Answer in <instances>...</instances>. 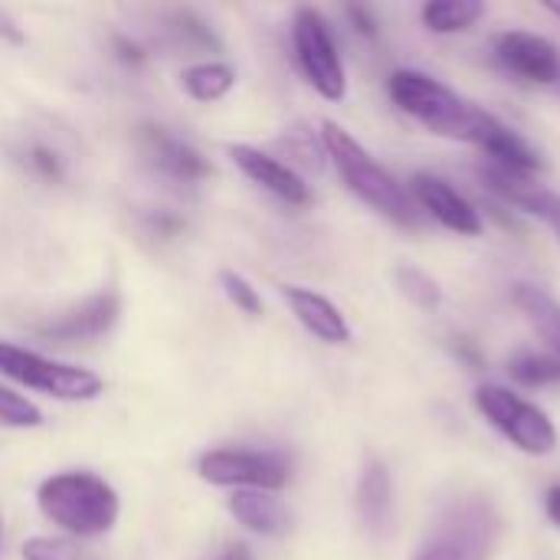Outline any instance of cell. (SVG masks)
Listing matches in <instances>:
<instances>
[{"label": "cell", "mask_w": 560, "mask_h": 560, "mask_svg": "<svg viewBox=\"0 0 560 560\" xmlns=\"http://www.w3.org/2000/svg\"><path fill=\"white\" fill-rule=\"evenodd\" d=\"M322 144L335 171L341 174V180L358 200H364L371 210H377L397 226H420V210L413 197L400 187V180L387 167H381L371 158V151L354 135H348L338 121H325Z\"/></svg>", "instance_id": "6da1fadb"}, {"label": "cell", "mask_w": 560, "mask_h": 560, "mask_svg": "<svg viewBox=\"0 0 560 560\" xmlns=\"http://www.w3.org/2000/svg\"><path fill=\"white\" fill-rule=\"evenodd\" d=\"M502 538V515L489 495L450 502L430 525L413 560H492Z\"/></svg>", "instance_id": "7a4b0ae2"}, {"label": "cell", "mask_w": 560, "mask_h": 560, "mask_svg": "<svg viewBox=\"0 0 560 560\" xmlns=\"http://www.w3.org/2000/svg\"><path fill=\"white\" fill-rule=\"evenodd\" d=\"M39 512L75 538L108 535L118 522V492L95 472H59L36 492Z\"/></svg>", "instance_id": "3957f363"}, {"label": "cell", "mask_w": 560, "mask_h": 560, "mask_svg": "<svg viewBox=\"0 0 560 560\" xmlns=\"http://www.w3.org/2000/svg\"><path fill=\"white\" fill-rule=\"evenodd\" d=\"M387 92L400 112L417 118L433 135H443L453 141H472L479 105L459 98L450 85L436 82L433 75L417 72V69H397L387 79Z\"/></svg>", "instance_id": "277c9868"}, {"label": "cell", "mask_w": 560, "mask_h": 560, "mask_svg": "<svg viewBox=\"0 0 560 560\" xmlns=\"http://www.w3.org/2000/svg\"><path fill=\"white\" fill-rule=\"evenodd\" d=\"M476 407L479 413L522 453L528 456H548L558 446V430L548 420L545 410L535 404L522 400L518 394L499 387V384H482L476 390Z\"/></svg>", "instance_id": "5b68a950"}, {"label": "cell", "mask_w": 560, "mask_h": 560, "mask_svg": "<svg viewBox=\"0 0 560 560\" xmlns=\"http://www.w3.org/2000/svg\"><path fill=\"white\" fill-rule=\"evenodd\" d=\"M0 374L23 384V387L59 397V400H92V397L102 394V377L98 374H92L85 368L49 361V358H43L36 351L16 348V345H7V341H0Z\"/></svg>", "instance_id": "8992f818"}, {"label": "cell", "mask_w": 560, "mask_h": 560, "mask_svg": "<svg viewBox=\"0 0 560 560\" xmlns=\"http://www.w3.org/2000/svg\"><path fill=\"white\" fill-rule=\"evenodd\" d=\"M292 43L295 59L305 72V79L315 85V92L328 102H341L348 92L345 66L335 46V36L328 30V20L315 7H299L292 20Z\"/></svg>", "instance_id": "52a82bcc"}, {"label": "cell", "mask_w": 560, "mask_h": 560, "mask_svg": "<svg viewBox=\"0 0 560 560\" xmlns=\"http://www.w3.org/2000/svg\"><path fill=\"white\" fill-rule=\"evenodd\" d=\"M197 472L210 486L223 489H259V492H279L289 482V459L279 453L262 450H213L203 453L197 463Z\"/></svg>", "instance_id": "ba28073f"}, {"label": "cell", "mask_w": 560, "mask_h": 560, "mask_svg": "<svg viewBox=\"0 0 560 560\" xmlns=\"http://www.w3.org/2000/svg\"><path fill=\"white\" fill-rule=\"evenodd\" d=\"M479 177H482V184H486L502 203H509V207H515V210H522V213H528V217L545 220L551 230H558L560 233V197L555 190H548L545 184H538L532 174H518V171H509V167H502V164L486 161V164L479 167Z\"/></svg>", "instance_id": "9c48e42d"}, {"label": "cell", "mask_w": 560, "mask_h": 560, "mask_svg": "<svg viewBox=\"0 0 560 560\" xmlns=\"http://www.w3.org/2000/svg\"><path fill=\"white\" fill-rule=\"evenodd\" d=\"M410 197L417 207H423L433 220H440L446 230L459 233V236H479L482 233V217L479 210L456 190L450 187L443 177L417 171L410 177Z\"/></svg>", "instance_id": "30bf717a"}, {"label": "cell", "mask_w": 560, "mask_h": 560, "mask_svg": "<svg viewBox=\"0 0 560 560\" xmlns=\"http://www.w3.org/2000/svg\"><path fill=\"white\" fill-rule=\"evenodd\" d=\"M495 56L502 66L528 82L551 85L560 79V52L558 46L538 33L528 30H509L495 39Z\"/></svg>", "instance_id": "8fae6325"}, {"label": "cell", "mask_w": 560, "mask_h": 560, "mask_svg": "<svg viewBox=\"0 0 560 560\" xmlns=\"http://www.w3.org/2000/svg\"><path fill=\"white\" fill-rule=\"evenodd\" d=\"M469 144L482 148L492 164H502V167L518 171V174H535V171L545 167L541 154L515 128H509L499 115H492L486 108H479V118H476Z\"/></svg>", "instance_id": "7c38bea8"}, {"label": "cell", "mask_w": 560, "mask_h": 560, "mask_svg": "<svg viewBox=\"0 0 560 560\" xmlns=\"http://www.w3.org/2000/svg\"><path fill=\"white\" fill-rule=\"evenodd\" d=\"M230 158L236 161V167H240L249 180H256L262 190H269V194L279 197L282 203H289V207H305V203L312 200L308 184H305L289 164H282L279 158H272V154H266V151H259V148H249V144H233V148H230Z\"/></svg>", "instance_id": "4fadbf2b"}, {"label": "cell", "mask_w": 560, "mask_h": 560, "mask_svg": "<svg viewBox=\"0 0 560 560\" xmlns=\"http://www.w3.org/2000/svg\"><path fill=\"white\" fill-rule=\"evenodd\" d=\"M138 144L151 158V164L158 171H164L167 177H174V180L194 184V180H203L210 174V164L200 158L197 148L184 144L180 138H174L167 128H161L154 121H144L138 128Z\"/></svg>", "instance_id": "5bb4252c"}, {"label": "cell", "mask_w": 560, "mask_h": 560, "mask_svg": "<svg viewBox=\"0 0 560 560\" xmlns=\"http://www.w3.org/2000/svg\"><path fill=\"white\" fill-rule=\"evenodd\" d=\"M118 312H121V302L108 289V292L85 299L79 308H69L66 315L52 318L49 325H39L36 331L43 338H52V341H89V338L108 335L112 325L118 322Z\"/></svg>", "instance_id": "9a60e30c"}, {"label": "cell", "mask_w": 560, "mask_h": 560, "mask_svg": "<svg viewBox=\"0 0 560 560\" xmlns=\"http://www.w3.org/2000/svg\"><path fill=\"white\" fill-rule=\"evenodd\" d=\"M282 299L289 302V308L302 322V328L312 331L318 341H325V345H348L351 341V328H348L341 308L335 302H328L325 295L302 289V285H285Z\"/></svg>", "instance_id": "2e32d148"}, {"label": "cell", "mask_w": 560, "mask_h": 560, "mask_svg": "<svg viewBox=\"0 0 560 560\" xmlns=\"http://www.w3.org/2000/svg\"><path fill=\"white\" fill-rule=\"evenodd\" d=\"M358 518L364 525L368 535L384 538L394 525V486H390V472L381 459H371L358 479Z\"/></svg>", "instance_id": "e0dca14e"}, {"label": "cell", "mask_w": 560, "mask_h": 560, "mask_svg": "<svg viewBox=\"0 0 560 560\" xmlns=\"http://www.w3.org/2000/svg\"><path fill=\"white\" fill-rule=\"evenodd\" d=\"M230 515L262 535V538H282L292 528V512L282 499H276L272 492H259V489H236L230 499Z\"/></svg>", "instance_id": "ac0fdd59"}, {"label": "cell", "mask_w": 560, "mask_h": 560, "mask_svg": "<svg viewBox=\"0 0 560 560\" xmlns=\"http://www.w3.org/2000/svg\"><path fill=\"white\" fill-rule=\"evenodd\" d=\"M515 305L528 315L535 331L548 341L551 354L560 361V302L535 285H515Z\"/></svg>", "instance_id": "d6986e66"}, {"label": "cell", "mask_w": 560, "mask_h": 560, "mask_svg": "<svg viewBox=\"0 0 560 560\" xmlns=\"http://www.w3.org/2000/svg\"><path fill=\"white\" fill-rule=\"evenodd\" d=\"M180 82L197 102H220L236 85V69L226 62H197L180 72Z\"/></svg>", "instance_id": "ffe728a7"}, {"label": "cell", "mask_w": 560, "mask_h": 560, "mask_svg": "<svg viewBox=\"0 0 560 560\" xmlns=\"http://www.w3.org/2000/svg\"><path fill=\"white\" fill-rule=\"evenodd\" d=\"M486 13L479 0H433L423 7V23L433 33H463Z\"/></svg>", "instance_id": "44dd1931"}, {"label": "cell", "mask_w": 560, "mask_h": 560, "mask_svg": "<svg viewBox=\"0 0 560 560\" xmlns=\"http://www.w3.org/2000/svg\"><path fill=\"white\" fill-rule=\"evenodd\" d=\"M509 374L525 384V387H545L560 381V361L555 354H538V351H518L509 361Z\"/></svg>", "instance_id": "7402d4cb"}, {"label": "cell", "mask_w": 560, "mask_h": 560, "mask_svg": "<svg viewBox=\"0 0 560 560\" xmlns=\"http://www.w3.org/2000/svg\"><path fill=\"white\" fill-rule=\"evenodd\" d=\"M279 148L295 161V164H305V167H312V171H322V164H325V144H322V138H315V131H308V128H292L289 135H282L279 138Z\"/></svg>", "instance_id": "603a6c76"}, {"label": "cell", "mask_w": 560, "mask_h": 560, "mask_svg": "<svg viewBox=\"0 0 560 560\" xmlns=\"http://www.w3.org/2000/svg\"><path fill=\"white\" fill-rule=\"evenodd\" d=\"M394 282H397V289H400L413 305H420V308H436V305H440V285H436L433 276H427L423 269H417V266H400V269L394 272Z\"/></svg>", "instance_id": "cb8c5ba5"}, {"label": "cell", "mask_w": 560, "mask_h": 560, "mask_svg": "<svg viewBox=\"0 0 560 560\" xmlns=\"http://www.w3.org/2000/svg\"><path fill=\"white\" fill-rule=\"evenodd\" d=\"M23 560H98L95 555L82 551L72 538H49V535H36L30 541H23Z\"/></svg>", "instance_id": "d4e9b609"}, {"label": "cell", "mask_w": 560, "mask_h": 560, "mask_svg": "<svg viewBox=\"0 0 560 560\" xmlns=\"http://www.w3.org/2000/svg\"><path fill=\"white\" fill-rule=\"evenodd\" d=\"M43 423V413L36 404H30L26 397H20L10 387H0V427H13V430H33Z\"/></svg>", "instance_id": "484cf974"}, {"label": "cell", "mask_w": 560, "mask_h": 560, "mask_svg": "<svg viewBox=\"0 0 560 560\" xmlns=\"http://www.w3.org/2000/svg\"><path fill=\"white\" fill-rule=\"evenodd\" d=\"M220 285H223V295H226L240 312H246V315H253V318L262 315V295L253 289L249 279H243V276L233 272V269H223V272H220Z\"/></svg>", "instance_id": "4316f807"}, {"label": "cell", "mask_w": 560, "mask_h": 560, "mask_svg": "<svg viewBox=\"0 0 560 560\" xmlns=\"http://www.w3.org/2000/svg\"><path fill=\"white\" fill-rule=\"evenodd\" d=\"M171 30L184 46H203V49L210 46V49H217V36L210 33V26L194 10H174L171 13Z\"/></svg>", "instance_id": "83f0119b"}, {"label": "cell", "mask_w": 560, "mask_h": 560, "mask_svg": "<svg viewBox=\"0 0 560 560\" xmlns=\"http://www.w3.org/2000/svg\"><path fill=\"white\" fill-rule=\"evenodd\" d=\"M30 167H33L43 180H59V177H62L59 154L49 151V148H43V144H36V148L30 151Z\"/></svg>", "instance_id": "f1b7e54d"}, {"label": "cell", "mask_w": 560, "mask_h": 560, "mask_svg": "<svg viewBox=\"0 0 560 560\" xmlns=\"http://www.w3.org/2000/svg\"><path fill=\"white\" fill-rule=\"evenodd\" d=\"M0 39L3 43H10V46H23L26 43V36H23V30H20V23L0 7Z\"/></svg>", "instance_id": "f546056e"}, {"label": "cell", "mask_w": 560, "mask_h": 560, "mask_svg": "<svg viewBox=\"0 0 560 560\" xmlns=\"http://www.w3.org/2000/svg\"><path fill=\"white\" fill-rule=\"evenodd\" d=\"M348 16H351V23H354L364 36H374V33H377V23H374V16H371L364 7H348Z\"/></svg>", "instance_id": "4dcf8cb0"}, {"label": "cell", "mask_w": 560, "mask_h": 560, "mask_svg": "<svg viewBox=\"0 0 560 560\" xmlns=\"http://www.w3.org/2000/svg\"><path fill=\"white\" fill-rule=\"evenodd\" d=\"M115 49H118V59H121V62H131V66H138V62L144 59L141 46H135V43H128V39H121V36H115Z\"/></svg>", "instance_id": "1f68e13d"}, {"label": "cell", "mask_w": 560, "mask_h": 560, "mask_svg": "<svg viewBox=\"0 0 560 560\" xmlns=\"http://www.w3.org/2000/svg\"><path fill=\"white\" fill-rule=\"evenodd\" d=\"M213 560H253V551H249V545H243V541H233V545H226L220 555Z\"/></svg>", "instance_id": "d6a6232c"}, {"label": "cell", "mask_w": 560, "mask_h": 560, "mask_svg": "<svg viewBox=\"0 0 560 560\" xmlns=\"http://www.w3.org/2000/svg\"><path fill=\"white\" fill-rule=\"evenodd\" d=\"M545 512H548V518H551V522L560 528V486H555V489L548 492V499H545Z\"/></svg>", "instance_id": "836d02e7"}, {"label": "cell", "mask_w": 560, "mask_h": 560, "mask_svg": "<svg viewBox=\"0 0 560 560\" xmlns=\"http://www.w3.org/2000/svg\"><path fill=\"white\" fill-rule=\"evenodd\" d=\"M548 10H551V13H558V16H560V3H548Z\"/></svg>", "instance_id": "e575fe53"}]
</instances>
